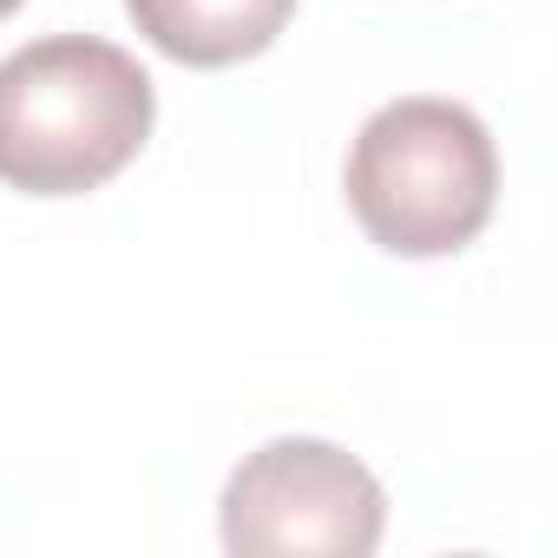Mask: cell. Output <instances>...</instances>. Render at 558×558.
<instances>
[{"mask_svg": "<svg viewBox=\"0 0 558 558\" xmlns=\"http://www.w3.org/2000/svg\"><path fill=\"white\" fill-rule=\"evenodd\" d=\"M342 191L368 243L388 256H453L499 204V151L460 99H388L349 145Z\"/></svg>", "mask_w": 558, "mask_h": 558, "instance_id": "cell-2", "label": "cell"}, {"mask_svg": "<svg viewBox=\"0 0 558 558\" xmlns=\"http://www.w3.org/2000/svg\"><path fill=\"white\" fill-rule=\"evenodd\" d=\"M151 73L93 34H53L0 60V184L27 197H86L151 138Z\"/></svg>", "mask_w": 558, "mask_h": 558, "instance_id": "cell-1", "label": "cell"}, {"mask_svg": "<svg viewBox=\"0 0 558 558\" xmlns=\"http://www.w3.org/2000/svg\"><path fill=\"white\" fill-rule=\"evenodd\" d=\"M138 34L178 66H236L276 47L296 0H125Z\"/></svg>", "mask_w": 558, "mask_h": 558, "instance_id": "cell-4", "label": "cell"}, {"mask_svg": "<svg viewBox=\"0 0 558 558\" xmlns=\"http://www.w3.org/2000/svg\"><path fill=\"white\" fill-rule=\"evenodd\" d=\"M8 14H21V0H0V21H8Z\"/></svg>", "mask_w": 558, "mask_h": 558, "instance_id": "cell-5", "label": "cell"}, {"mask_svg": "<svg viewBox=\"0 0 558 558\" xmlns=\"http://www.w3.org/2000/svg\"><path fill=\"white\" fill-rule=\"evenodd\" d=\"M223 551L236 558H362L381 545L388 493L381 480L336 440L283 434L243 453V466L223 480L217 499Z\"/></svg>", "mask_w": 558, "mask_h": 558, "instance_id": "cell-3", "label": "cell"}]
</instances>
